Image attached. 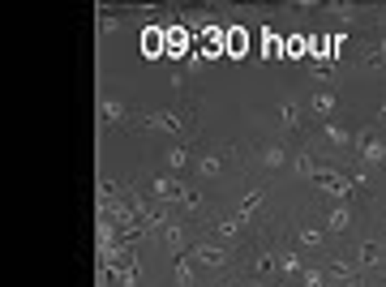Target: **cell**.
I'll return each mask as SVG.
<instances>
[{
    "instance_id": "6da1fadb",
    "label": "cell",
    "mask_w": 386,
    "mask_h": 287,
    "mask_svg": "<svg viewBox=\"0 0 386 287\" xmlns=\"http://www.w3.org/2000/svg\"><path fill=\"white\" fill-rule=\"evenodd\" d=\"M151 193H155V202H164V206H185V210H198V206H202V193H193V189H185L181 180H172V176H155Z\"/></svg>"
},
{
    "instance_id": "7a4b0ae2",
    "label": "cell",
    "mask_w": 386,
    "mask_h": 287,
    "mask_svg": "<svg viewBox=\"0 0 386 287\" xmlns=\"http://www.w3.org/2000/svg\"><path fill=\"white\" fill-rule=\"evenodd\" d=\"M313 184H318L326 197H335V202H348V197H352V189H357V184H352V176H348V172H335V167H322Z\"/></svg>"
},
{
    "instance_id": "3957f363",
    "label": "cell",
    "mask_w": 386,
    "mask_h": 287,
    "mask_svg": "<svg viewBox=\"0 0 386 287\" xmlns=\"http://www.w3.org/2000/svg\"><path fill=\"white\" fill-rule=\"evenodd\" d=\"M352 146H357V154H361V163H365V167H378V163H386V137H378L374 129H361Z\"/></svg>"
},
{
    "instance_id": "277c9868",
    "label": "cell",
    "mask_w": 386,
    "mask_h": 287,
    "mask_svg": "<svg viewBox=\"0 0 386 287\" xmlns=\"http://www.w3.org/2000/svg\"><path fill=\"white\" fill-rule=\"evenodd\" d=\"M223 56H232V60H245L249 56V35L240 26H228L223 30Z\"/></svg>"
},
{
    "instance_id": "5b68a950",
    "label": "cell",
    "mask_w": 386,
    "mask_h": 287,
    "mask_svg": "<svg viewBox=\"0 0 386 287\" xmlns=\"http://www.w3.org/2000/svg\"><path fill=\"white\" fill-rule=\"evenodd\" d=\"M142 124H146V129H155V133H185V120L176 116V111H151Z\"/></svg>"
},
{
    "instance_id": "8992f818",
    "label": "cell",
    "mask_w": 386,
    "mask_h": 287,
    "mask_svg": "<svg viewBox=\"0 0 386 287\" xmlns=\"http://www.w3.org/2000/svg\"><path fill=\"white\" fill-rule=\"evenodd\" d=\"M189 258L202 262V266H211V270H219V266H228V249H219V245H193Z\"/></svg>"
},
{
    "instance_id": "52a82bcc",
    "label": "cell",
    "mask_w": 386,
    "mask_h": 287,
    "mask_svg": "<svg viewBox=\"0 0 386 287\" xmlns=\"http://www.w3.org/2000/svg\"><path fill=\"white\" fill-rule=\"evenodd\" d=\"M348 223H352V210H348L344 202H335L331 210H326V232H331V236H344V232H348Z\"/></svg>"
},
{
    "instance_id": "ba28073f",
    "label": "cell",
    "mask_w": 386,
    "mask_h": 287,
    "mask_svg": "<svg viewBox=\"0 0 386 287\" xmlns=\"http://www.w3.org/2000/svg\"><path fill=\"white\" fill-rule=\"evenodd\" d=\"M262 202H266V189H245V197L236 202V215L249 223V215H253V210H257V206H262Z\"/></svg>"
},
{
    "instance_id": "9c48e42d",
    "label": "cell",
    "mask_w": 386,
    "mask_h": 287,
    "mask_svg": "<svg viewBox=\"0 0 386 287\" xmlns=\"http://www.w3.org/2000/svg\"><path fill=\"white\" fill-rule=\"evenodd\" d=\"M240 228H245V219H240L236 210H232V215H223V219H215V223H211V232H215V236H223V241H232V236H236Z\"/></svg>"
},
{
    "instance_id": "30bf717a",
    "label": "cell",
    "mask_w": 386,
    "mask_h": 287,
    "mask_svg": "<svg viewBox=\"0 0 386 287\" xmlns=\"http://www.w3.org/2000/svg\"><path fill=\"white\" fill-rule=\"evenodd\" d=\"M270 270H279V258H275V253H253V262H249V275H253V279H266Z\"/></svg>"
},
{
    "instance_id": "8fae6325",
    "label": "cell",
    "mask_w": 386,
    "mask_h": 287,
    "mask_svg": "<svg viewBox=\"0 0 386 287\" xmlns=\"http://www.w3.org/2000/svg\"><path fill=\"white\" fill-rule=\"evenodd\" d=\"M322 137H326V141H335V146H352V141H357V133H348L344 124H335V120H326V124H322Z\"/></svg>"
},
{
    "instance_id": "7c38bea8",
    "label": "cell",
    "mask_w": 386,
    "mask_h": 287,
    "mask_svg": "<svg viewBox=\"0 0 386 287\" xmlns=\"http://www.w3.org/2000/svg\"><path fill=\"white\" fill-rule=\"evenodd\" d=\"M296 241H300L305 249H322V245H326V232H322V228H309V223H300V228H296Z\"/></svg>"
},
{
    "instance_id": "4fadbf2b",
    "label": "cell",
    "mask_w": 386,
    "mask_h": 287,
    "mask_svg": "<svg viewBox=\"0 0 386 287\" xmlns=\"http://www.w3.org/2000/svg\"><path fill=\"white\" fill-rule=\"evenodd\" d=\"M309 107L318 111L322 120H331V111H335V94H331V90H313V94H309Z\"/></svg>"
},
{
    "instance_id": "5bb4252c",
    "label": "cell",
    "mask_w": 386,
    "mask_h": 287,
    "mask_svg": "<svg viewBox=\"0 0 386 287\" xmlns=\"http://www.w3.org/2000/svg\"><path fill=\"white\" fill-rule=\"evenodd\" d=\"M159 236H164V245H168V249L176 253V258H181V249H185V232H181V223L172 219V223H168V228L159 232Z\"/></svg>"
},
{
    "instance_id": "9a60e30c",
    "label": "cell",
    "mask_w": 386,
    "mask_h": 287,
    "mask_svg": "<svg viewBox=\"0 0 386 287\" xmlns=\"http://www.w3.org/2000/svg\"><path fill=\"white\" fill-rule=\"evenodd\" d=\"M305 270H309V266L300 262V253H296V249L279 253V275H305Z\"/></svg>"
},
{
    "instance_id": "2e32d148",
    "label": "cell",
    "mask_w": 386,
    "mask_h": 287,
    "mask_svg": "<svg viewBox=\"0 0 386 287\" xmlns=\"http://www.w3.org/2000/svg\"><path fill=\"white\" fill-rule=\"evenodd\" d=\"M198 172H202L206 180H219L223 176V154H202L198 159Z\"/></svg>"
},
{
    "instance_id": "e0dca14e",
    "label": "cell",
    "mask_w": 386,
    "mask_h": 287,
    "mask_svg": "<svg viewBox=\"0 0 386 287\" xmlns=\"http://www.w3.org/2000/svg\"><path fill=\"white\" fill-rule=\"evenodd\" d=\"M279 124H283V129H300V103L283 99L279 103Z\"/></svg>"
},
{
    "instance_id": "ac0fdd59",
    "label": "cell",
    "mask_w": 386,
    "mask_h": 287,
    "mask_svg": "<svg viewBox=\"0 0 386 287\" xmlns=\"http://www.w3.org/2000/svg\"><path fill=\"white\" fill-rule=\"evenodd\" d=\"M193 258L189 253H181V258H176V266H172V275H176V287H193V266H189Z\"/></svg>"
},
{
    "instance_id": "d6986e66",
    "label": "cell",
    "mask_w": 386,
    "mask_h": 287,
    "mask_svg": "<svg viewBox=\"0 0 386 287\" xmlns=\"http://www.w3.org/2000/svg\"><path fill=\"white\" fill-rule=\"evenodd\" d=\"M357 262H361V266H378V262H382V241H365V245L357 249Z\"/></svg>"
},
{
    "instance_id": "ffe728a7",
    "label": "cell",
    "mask_w": 386,
    "mask_h": 287,
    "mask_svg": "<svg viewBox=\"0 0 386 287\" xmlns=\"http://www.w3.org/2000/svg\"><path fill=\"white\" fill-rule=\"evenodd\" d=\"M142 52H146V60H159L164 56V35H159V30H146V35H142Z\"/></svg>"
},
{
    "instance_id": "44dd1931",
    "label": "cell",
    "mask_w": 386,
    "mask_h": 287,
    "mask_svg": "<svg viewBox=\"0 0 386 287\" xmlns=\"http://www.w3.org/2000/svg\"><path fill=\"white\" fill-rule=\"evenodd\" d=\"M257 159H262V167H283L287 163L283 146H262V150H257Z\"/></svg>"
},
{
    "instance_id": "7402d4cb",
    "label": "cell",
    "mask_w": 386,
    "mask_h": 287,
    "mask_svg": "<svg viewBox=\"0 0 386 287\" xmlns=\"http://www.w3.org/2000/svg\"><path fill=\"white\" fill-rule=\"evenodd\" d=\"M189 163H193V159H189L185 146H172V150H168V167H172V172H185Z\"/></svg>"
},
{
    "instance_id": "603a6c76",
    "label": "cell",
    "mask_w": 386,
    "mask_h": 287,
    "mask_svg": "<svg viewBox=\"0 0 386 287\" xmlns=\"http://www.w3.org/2000/svg\"><path fill=\"white\" fill-rule=\"evenodd\" d=\"M99 116H103V120H125V103H116V99H99Z\"/></svg>"
},
{
    "instance_id": "cb8c5ba5",
    "label": "cell",
    "mask_w": 386,
    "mask_h": 287,
    "mask_svg": "<svg viewBox=\"0 0 386 287\" xmlns=\"http://www.w3.org/2000/svg\"><path fill=\"white\" fill-rule=\"evenodd\" d=\"M120 193H125V189H120V184H116V180H107V176H103V180H99V202H103V206H112V202H116V197H120Z\"/></svg>"
},
{
    "instance_id": "d4e9b609",
    "label": "cell",
    "mask_w": 386,
    "mask_h": 287,
    "mask_svg": "<svg viewBox=\"0 0 386 287\" xmlns=\"http://www.w3.org/2000/svg\"><path fill=\"white\" fill-rule=\"evenodd\" d=\"M296 172H300L305 180H318V172H322V167L313 163V154H296Z\"/></svg>"
},
{
    "instance_id": "484cf974",
    "label": "cell",
    "mask_w": 386,
    "mask_h": 287,
    "mask_svg": "<svg viewBox=\"0 0 386 287\" xmlns=\"http://www.w3.org/2000/svg\"><path fill=\"white\" fill-rule=\"evenodd\" d=\"M309 73H313V77H331V73H335V56H318L313 65H309Z\"/></svg>"
},
{
    "instance_id": "4316f807",
    "label": "cell",
    "mask_w": 386,
    "mask_h": 287,
    "mask_svg": "<svg viewBox=\"0 0 386 287\" xmlns=\"http://www.w3.org/2000/svg\"><path fill=\"white\" fill-rule=\"evenodd\" d=\"M120 26H125L120 18H112V13H99V35H116Z\"/></svg>"
},
{
    "instance_id": "83f0119b",
    "label": "cell",
    "mask_w": 386,
    "mask_h": 287,
    "mask_svg": "<svg viewBox=\"0 0 386 287\" xmlns=\"http://www.w3.org/2000/svg\"><path fill=\"white\" fill-rule=\"evenodd\" d=\"M305 287H326V270H305Z\"/></svg>"
},
{
    "instance_id": "f1b7e54d",
    "label": "cell",
    "mask_w": 386,
    "mask_h": 287,
    "mask_svg": "<svg viewBox=\"0 0 386 287\" xmlns=\"http://www.w3.org/2000/svg\"><path fill=\"white\" fill-rule=\"evenodd\" d=\"M382 65H386V39L374 47V56H369V69H382Z\"/></svg>"
},
{
    "instance_id": "f546056e",
    "label": "cell",
    "mask_w": 386,
    "mask_h": 287,
    "mask_svg": "<svg viewBox=\"0 0 386 287\" xmlns=\"http://www.w3.org/2000/svg\"><path fill=\"white\" fill-rule=\"evenodd\" d=\"M331 287H365L361 279H348V283H331Z\"/></svg>"
},
{
    "instance_id": "4dcf8cb0",
    "label": "cell",
    "mask_w": 386,
    "mask_h": 287,
    "mask_svg": "<svg viewBox=\"0 0 386 287\" xmlns=\"http://www.w3.org/2000/svg\"><path fill=\"white\" fill-rule=\"evenodd\" d=\"M374 120H378V124H386V103L378 107V116H374Z\"/></svg>"
},
{
    "instance_id": "1f68e13d",
    "label": "cell",
    "mask_w": 386,
    "mask_h": 287,
    "mask_svg": "<svg viewBox=\"0 0 386 287\" xmlns=\"http://www.w3.org/2000/svg\"><path fill=\"white\" fill-rule=\"evenodd\" d=\"M215 287H232V283H215Z\"/></svg>"
}]
</instances>
